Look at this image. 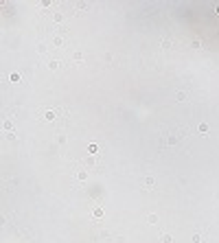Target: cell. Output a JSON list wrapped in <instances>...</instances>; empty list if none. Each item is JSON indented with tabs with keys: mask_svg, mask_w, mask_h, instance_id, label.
Instances as JSON below:
<instances>
[{
	"mask_svg": "<svg viewBox=\"0 0 219 243\" xmlns=\"http://www.w3.org/2000/svg\"><path fill=\"white\" fill-rule=\"evenodd\" d=\"M143 186H145V189H154V180H151V178H145V180H143Z\"/></svg>",
	"mask_w": 219,
	"mask_h": 243,
	"instance_id": "6da1fadb",
	"label": "cell"
},
{
	"mask_svg": "<svg viewBox=\"0 0 219 243\" xmlns=\"http://www.w3.org/2000/svg\"><path fill=\"white\" fill-rule=\"evenodd\" d=\"M92 215H94V219H101V217H103V208H94V213H92Z\"/></svg>",
	"mask_w": 219,
	"mask_h": 243,
	"instance_id": "7a4b0ae2",
	"label": "cell"
},
{
	"mask_svg": "<svg viewBox=\"0 0 219 243\" xmlns=\"http://www.w3.org/2000/svg\"><path fill=\"white\" fill-rule=\"evenodd\" d=\"M77 178H79V180H85V178H88V173H85V171H79V173H77Z\"/></svg>",
	"mask_w": 219,
	"mask_h": 243,
	"instance_id": "3957f363",
	"label": "cell"
},
{
	"mask_svg": "<svg viewBox=\"0 0 219 243\" xmlns=\"http://www.w3.org/2000/svg\"><path fill=\"white\" fill-rule=\"evenodd\" d=\"M199 131H202V134H206V131H208V125L202 123V125H199Z\"/></svg>",
	"mask_w": 219,
	"mask_h": 243,
	"instance_id": "277c9868",
	"label": "cell"
},
{
	"mask_svg": "<svg viewBox=\"0 0 219 243\" xmlns=\"http://www.w3.org/2000/svg\"><path fill=\"white\" fill-rule=\"evenodd\" d=\"M88 151H90V154H96L99 149H96V145H90V147H88Z\"/></svg>",
	"mask_w": 219,
	"mask_h": 243,
	"instance_id": "5b68a950",
	"label": "cell"
},
{
	"mask_svg": "<svg viewBox=\"0 0 219 243\" xmlns=\"http://www.w3.org/2000/svg\"><path fill=\"white\" fill-rule=\"evenodd\" d=\"M55 118V112H46V120H53Z\"/></svg>",
	"mask_w": 219,
	"mask_h": 243,
	"instance_id": "8992f818",
	"label": "cell"
},
{
	"mask_svg": "<svg viewBox=\"0 0 219 243\" xmlns=\"http://www.w3.org/2000/svg\"><path fill=\"white\" fill-rule=\"evenodd\" d=\"M147 219H149V223H156V221H158V217H156V215H149Z\"/></svg>",
	"mask_w": 219,
	"mask_h": 243,
	"instance_id": "52a82bcc",
	"label": "cell"
}]
</instances>
